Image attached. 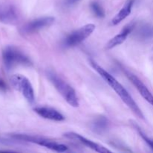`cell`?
I'll use <instances>...</instances> for the list:
<instances>
[{
	"label": "cell",
	"mask_w": 153,
	"mask_h": 153,
	"mask_svg": "<svg viewBox=\"0 0 153 153\" xmlns=\"http://www.w3.org/2000/svg\"><path fill=\"white\" fill-rule=\"evenodd\" d=\"M90 64L92 66L93 68L95 70V71H97L99 73V75L105 81L106 83L120 97L123 102L132 111L133 113L140 119H144V115H143V112L141 111L140 108L138 107L135 101L133 100L129 93L126 91V89L112 75H111L108 72L104 70L96 61L90 60Z\"/></svg>",
	"instance_id": "obj_1"
},
{
	"label": "cell",
	"mask_w": 153,
	"mask_h": 153,
	"mask_svg": "<svg viewBox=\"0 0 153 153\" xmlns=\"http://www.w3.org/2000/svg\"><path fill=\"white\" fill-rule=\"evenodd\" d=\"M47 77L51 83L54 85L55 89L70 105L74 108L79 107V102L76 91L69 84H67L54 72H48Z\"/></svg>",
	"instance_id": "obj_2"
},
{
	"label": "cell",
	"mask_w": 153,
	"mask_h": 153,
	"mask_svg": "<svg viewBox=\"0 0 153 153\" xmlns=\"http://www.w3.org/2000/svg\"><path fill=\"white\" fill-rule=\"evenodd\" d=\"M2 59L4 67L10 70L17 65L28 66L31 64L29 58L14 46H7L2 52Z\"/></svg>",
	"instance_id": "obj_3"
},
{
	"label": "cell",
	"mask_w": 153,
	"mask_h": 153,
	"mask_svg": "<svg viewBox=\"0 0 153 153\" xmlns=\"http://www.w3.org/2000/svg\"><path fill=\"white\" fill-rule=\"evenodd\" d=\"M10 135L12 138L15 139V140L35 143V144L39 145V146L48 148L51 150L55 151V152H64L68 150V147L66 145L57 143V142L52 141V140H47V139L43 138V137H41L28 135V134H11Z\"/></svg>",
	"instance_id": "obj_4"
},
{
	"label": "cell",
	"mask_w": 153,
	"mask_h": 153,
	"mask_svg": "<svg viewBox=\"0 0 153 153\" xmlns=\"http://www.w3.org/2000/svg\"><path fill=\"white\" fill-rule=\"evenodd\" d=\"M10 82L12 87L15 90L20 92L28 103L33 104L34 102L35 96L32 85L25 76L21 74H14L10 77Z\"/></svg>",
	"instance_id": "obj_5"
},
{
	"label": "cell",
	"mask_w": 153,
	"mask_h": 153,
	"mask_svg": "<svg viewBox=\"0 0 153 153\" xmlns=\"http://www.w3.org/2000/svg\"><path fill=\"white\" fill-rule=\"evenodd\" d=\"M95 25L92 23L87 24L79 29L70 33L63 41V46L66 48L73 47L80 44L91 35L95 30Z\"/></svg>",
	"instance_id": "obj_6"
},
{
	"label": "cell",
	"mask_w": 153,
	"mask_h": 153,
	"mask_svg": "<svg viewBox=\"0 0 153 153\" xmlns=\"http://www.w3.org/2000/svg\"><path fill=\"white\" fill-rule=\"evenodd\" d=\"M54 21H55V18L52 16H43V17L35 19L34 20L30 21L24 26H22L21 31L22 34H33L42 28L51 25L53 23Z\"/></svg>",
	"instance_id": "obj_7"
},
{
	"label": "cell",
	"mask_w": 153,
	"mask_h": 153,
	"mask_svg": "<svg viewBox=\"0 0 153 153\" xmlns=\"http://www.w3.org/2000/svg\"><path fill=\"white\" fill-rule=\"evenodd\" d=\"M64 136L65 137H67V139H70V140H76V141L79 142L80 143H82L84 146H87V147L90 148V149H93V150L96 151L97 152L100 153H107V152H111V151L109 150L108 149L102 145H100L99 143H95V142L92 141V140H89V139H87L86 137H83L81 134H77V133L75 132H67L64 133Z\"/></svg>",
	"instance_id": "obj_8"
},
{
	"label": "cell",
	"mask_w": 153,
	"mask_h": 153,
	"mask_svg": "<svg viewBox=\"0 0 153 153\" xmlns=\"http://www.w3.org/2000/svg\"><path fill=\"white\" fill-rule=\"evenodd\" d=\"M125 73L127 77L128 78V79L131 81V83L137 88V90L140 93V95L142 96V97L153 106V95L152 93L149 91V89L146 88V85L141 82V80L137 76L131 73V72L126 70Z\"/></svg>",
	"instance_id": "obj_9"
},
{
	"label": "cell",
	"mask_w": 153,
	"mask_h": 153,
	"mask_svg": "<svg viewBox=\"0 0 153 153\" xmlns=\"http://www.w3.org/2000/svg\"><path fill=\"white\" fill-rule=\"evenodd\" d=\"M34 112L41 117L50 120L61 122L64 120V117L58 111L49 107H37L34 108Z\"/></svg>",
	"instance_id": "obj_10"
},
{
	"label": "cell",
	"mask_w": 153,
	"mask_h": 153,
	"mask_svg": "<svg viewBox=\"0 0 153 153\" xmlns=\"http://www.w3.org/2000/svg\"><path fill=\"white\" fill-rule=\"evenodd\" d=\"M134 28V24H129V25H126L124 27L123 29L120 31L118 34L111 39L108 41V43L106 44V49H111L113 48L116 47V46H120L122 44L125 40H126L128 36L129 35L130 33L132 31V30Z\"/></svg>",
	"instance_id": "obj_11"
},
{
	"label": "cell",
	"mask_w": 153,
	"mask_h": 153,
	"mask_svg": "<svg viewBox=\"0 0 153 153\" xmlns=\"http://www.w3.org/2000/svg\"><path fill=\"white\" fill-rule=\"evenodd\" d=\"M18 20V13L12 5L0 6V22L14 23Z\"/></svg>",
	"instance_id": "obj_12"
},
{
	"label": "cell",
	"mask_w": 153,
	"mask_h": 153,
	"mask_svg": "<svg viewBox=\"0 0 153 153\" xmlns=\"http://www.w3.org/2000/svg\"><path fill=\"white\" fill-rule=\"evenodd\" d=\"M135 0H127L122 8L115 15L114 17L111 19V24L113 25H117L120 23L123 20L126 19L131 13V9Z\"/></svg>",
	"instance_id": "obj_13"
},
{
	"label": "cell",
	"mask_w": 153,
	"mask_h": 153,
	"mask_svg": "<svg viewBox=\"0 0 153 153\" xmlns=\"http://www.w3.org/2000/svg\"><path fill=\"white\" fill-rule=\"evenodd\" d=\"M108 120L105 117H100L92 123V129L97 133H102L107 129Z\"/></svg>",
	"instance_id": "obj_14"
},
{
	"label": "cell",
	"mask_w": 153,
	"mask_h": 153,
	"mask_svg": "<svg viewBox=\"0 0 153 153\" xmlns=\"http://www.w3.org/2000/svg\"><path fill=\"white\" fill-rule=\"evenodd\" d=\"M91 9L93 13L98 18H103L105 16V11L102 6L97 1H94L91 4Z\"/></svg>",
	"instance_id": "obj_15"
},
{
	"label": "cell",
	"mask_w": 153,
	"mask_h": 153,
	"mask_svg": "<svg viewBox=\"0 0 153 153\" xmlns=\"http://www.w3.org/2000/svg\"><path fill=\"white\" fill-rule=\"evenodd\" d=\"M131 122H132V121H131ZM132 125H133V126H134V128H136V130H137V131H138L139 134H140V137H141L143 139V140H144V141L146 142V143H147V144L149 145V146H150L151 149H153V140H151V139H149V137H148L147 136H146V134H145L144 133H143V131H142L141 128H140V127H139L137 125V124H135V123H133Z\"/></svg>",
	"instance_id": "obj_16"
},
{
	"label": "cell",
	"mask_w": 153,
	"mask_h": 153,
	"mask_svg": "<svg viewBox=\"0 0 153 153\" xmlns=\"http://www.w3.org/2000/svg\"><path fill=\"white\" fill-rule=\"evenodd\" d=\"M80 1V0H65V5L67 6H73L74 5V4H76V3L79 2V1Z\"/></svg>",
	"instance_id": "obj_17"
},
{
	"label": "cell",
	"mask_w": 153,
	"mask_h": 153,
	"mask_svg": "<svg viewBox=\"0 0 153 153\" xmlns=\"http://www.w3.org/2000/svg\"><path fill=\"white\" fill-rule=\"evenodd\" d=\"M6 89H7V86H6L5 82L2 79H0V91H6Z\"/></svg>",
	"instance_id": "obj_18"
}]
</instances>
